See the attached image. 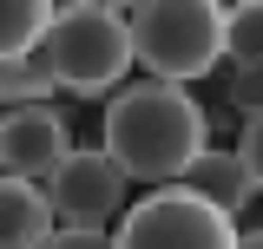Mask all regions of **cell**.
<instances>
[{
  "label": "cell",
  "instance_id": "cell-1",
  "mask_svg": "<svg viewBox=\"0 0 263 249\" xmlns=\"http://www.w3.org/2000/svg\"><path fill=\"white\" fill-rule=\"evenodd\" d=\"M204 105L184 86H158V79H138L125 92H112L105 105V144L99 151L119 164L125 184H178V171L204 151Z\"/></svg>",
  "mask_w": 263,
  "mask_h": 249
},
{
  "label": "cell",
  "instance_id": "cell-2",
  "mask_svg": "<svg viewBox=\"0 0 263 249\" xmlns=\"http://www.w3.org/2000/svg\"><path fill=\"white\" fill-rule=\"evenodd\" d=\"M125 13V46L158 86H191L224 59V7L217 0H138Z\"/></svg>",
  "mask_w": 263,
  "mask_h": 249
},
{
  "label": "cell",
  "instance_id": "cell-3",
  "mask_svg": "<svg viewBox=\"0 0 263 249\" xmlns=\"http://www.w3.org/2000/svg\"><path fill=\"white\" fill-rule=\"evenodd\" d=\"M40 59L53 72V86L79 98H105L119 92V79L132 72V46H125V13L112 0H72L53 7V27L40 39Z\"/></svg>",
  "mask_w": 263,
  "mask_h": 249
},
{
  "label": "cell",
  "instance_id": "cell-4",
  "mask_svg": "<svg viewBox=\"0 0 263 249\" xmlns=\"http://www.w3.org/2000/svg\"><path fill=\"white\" fill-rule=\"evenodd\" d=\"M112 249H237V230H230V217L204 210L184 190H152V197L125 203Z\"/></svg>",
  "mask_w": 263,
  "mask_h": 249
},
{
  "label": "cell",
  "instance_id": "cell-5",
  "mask_svg": "<svg viewBox=\"0 0 263 249\" xmlns=\"http://www.w3.org/2000/svg\"><path fill=\"white\" fill-rule=\"evenodd\" d=\"M40 190H46L53 230H112L125 217V197H132V184L119 177V164L105 151H66V164Z\"/></svg>",
  "mask_w": 263,
  "mask_h": 249
},
{
  "label": "cell",
  "instance_id": "cell-6",
  "mask_svg": "<svg viewBox=\"0 0 263 249\" xmlns=\"http://www.w3.org/2000/svg\"><path fill=\"white\" fill-rule=\"evenodd\" d=\"M72 151V131L53 105H20L0 118V177H20V184H46Z\"/></svg>",
  "mask_w": 263,
  "mask_h": 249
},
{
  "label": "cell",
  "instance_id": "cell-7",
  "mask_svg": "<svg viewBox=\"0 0 263 249\" xmlns=\"http://www.w3.org/2000/svg\"><path fill=\"white\" fill-rule=\"evenodd\" d=\"M164 190H184V197H197L204 210H217V217H230V223H237V210L257 203V184L243 177V164L230 151H211V144L178 171V184H164Z\"/></svg>",
  "mask_w": 263,
  "mask_h": 249
},
{
  "label": "cell",
  "instance_id": "cell-8",
  "mask_svg": "<svg viewBox=\"0 0 263 249\" xmlns=\"http://www.w3.org/2000/svg\"><path fill=\"white\" fill-rule=\"evenodd\" d=\"M46 236H53L46 190L20 184V177H0V249H40Z\"/></svg>",
  "mask_w": 263,
  "mask_h": 249
},
{
  "label": "cell",
  "instance_id": "cell-9",
  "mask_svg": "<svg viewBox=\"0 0 263 249\" xmlns=\"http://www.w3.org/2000/svg\"><path fill=\"white\" fill-rule=\"evenodd\" d=\"M46 27H53V7L46 0H0V66L40 53Z\"/></svg>",
  "mask_w": 263,
  "mask_h": 249
},
{
  "label": "cell",
  "instance_id": "cell-10",
  "mask_svg": "<svg viewBox=\"0 0 263 249\" xmlns=\"http://www.w3.org/2000/svg\"><path fill=\"white\" fill-rule=\"evenodd\" d=\"M46 98H53V72H46L40 53L0 66V105H7V112H20V105H46Z\"/></svg>",
  "mask_w": 263,
  "mask_h": 249
},
{
  "label": "cell",
  "instance_id": "cell-11",
  "mask_svg": "<svg viewBox=\"0 0 263 249\" xmlns=\"http://www.w3.org/2000/svg\"><path fill=\"white\" fill-rule=\"evenodd\" d=\"M257 39H263V7H224V53L237 66H257Z\"/></svg>",
  "mask_w": 263,
  "mask_h": 249
},
{
  "label": "cell",
  "instance_id": "cell-12",
  "mask_svg": "<svg viewBox=\"0 0 263 249\" xmlns=\"http://www.w3.org/2000/svg\"><path fill=\"white\" fill-rule=\"evenodd\" d=\"M230 157H237L243 177L263 190V112H257V118H243V138H237V151H230Z\"/></svg>",
  "mask_w": 263,
  "mask_h": 249
},
{
  "label": "cell",
  "instance_id": "cell-13",
  "mask_svg": "<svg viewBox=\"0 0 263 249\" xmlns=\"http://www.w3.org/2000/svg\"><path fill=\"white\" fill-rule=\"evenodd\" d=\"M263 66H237L230 72V98L243 105V118H257V105H263V79H257Z\"/></svg>",
  "mask_w": 263,
  "mask_h": 249
},
{
  "label": "cell",
  "instance_id": "cell-14",
  "mask_svg": "<svg viewBox=\"0 0 263 249\" xmlns=\"http://www.w3.org/2000/svg\"><path fill=\"white\" fill-rule=\"evenodd\" d=\"M40 249H112V230H53Z\"/></svg>",
  "mask_w": 263,
  "mask_h": 249
},
{
  "label": "cell",
  "instance_id": "cell-15",
  "mask_svg": "<svg viewBox=\"0 0 263 249\" xmlns=\"http://www.w3.org/2000/svg\"><path fill=\"white\" fill-rule=\"evenodd\" d=\"M237 249H263V236H237Z\"/></svg>",
  "mask_w": 263,
  "mask_h": 249
}]
</instances>
